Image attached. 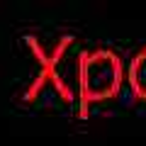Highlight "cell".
I'll return each instance as SVG.
<instances>
[{"label":"cell","instance_id":"2","mask_svg":"<svg viewBox=\"0 0 146 146\" xmlns=\"http://www.w3.org/2000/svg\"><path fill=\"white\" fill-rule=\"evenodd\" d=\"M127 78H129L131 98L136 102H146V46L139 54H134L129 71H127Z\"/></svg>","mask_w":146,"mask_h":146},{"label":"cell","instance_id":"1","mask_svg":"<svg viewBox=\"0 0 146 146\" xmlns=\"http://www.w3.org/2000/svg\"><path fill=\"white\" fill-rule=\"evenodd\" d=\"M124 83V61L110 49L83 51L78 56L80 117H88L90 105L115 100Z\"/></svg>","mask_w":146,"mask_h":146}]
</instances>
